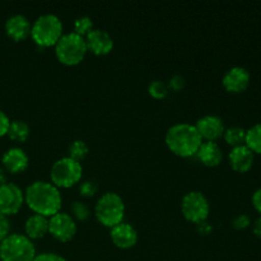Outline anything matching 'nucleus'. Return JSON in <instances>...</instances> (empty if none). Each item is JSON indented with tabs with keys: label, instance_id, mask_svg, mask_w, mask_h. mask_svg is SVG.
Returning <instances> with one entry per match:
<instances>
[{
	"label": "nucleus",
	"instance_id": "1",
	"mask_svg": "<svg viewBox=\"0 0 261 261\" xmlns=\"http://www.w3.org/2000/svg\"><path fill=\"white\" fill-rule=\"evenodd\" d=\"M24 201L35 214L53 217L61 208V194L53 184L46 181H36L31 184L24 193Z\"/></svg>",
	"mask_w": 261,
	"mask_h": 261
},
{
	"label": "nucleus",
	"instance_id": "2",
	"mask_svg": "<svg viewBox=\"0 0 261 261\" xmlns=\"http://www.w3.org/2000/svg\"><path fill=\"white\" fill-rule=\"evenodd\" d=\"M201 138L194 125L176 124L166 133V144L168 149L182 158L193 157L201 145Z\"/></svg>",
	"mask_w": 261,
	"mask_h": 261
},
{
	"label": "nucleus",
	"instance_id": "3",
	"mask_svg": "<svg viewBox=\"0 0 261 261\" xmlns=\"http://www.w3.org/2000/svg\"><path fill=\"white\" fill-rule=\"evenodd\" d=\"M31 36L41 47L55 46L63 36V23L55 14H42L32 24Z\"/></svg>",
	"mask_w": 261,
	"mask_h": 261
},
{
	"label": "nucleus",
	"instance_id": "4",
	"mask_svg": "<svg viewBox=\"0 0 261 261\" xmlns=\"http://www.w3.org/2000/svg\"><path fill=\"white\" fill-rule=\"evenodd\" d=\"M36 249L32 240L24 234L13 233L0 242V260L2 261H33Z\"/></svg>",
	"mask_w": 261,
	"mask_h": 261
},
{
	"label": "nucleus",
	"instance_id": "5",
	"mask_svg": "<svg viewBox=\"0 0 261 261\" xmlns=\"http://www.w3.org/2000/svg\"><path fill=\"white\" fill-rule=\"evenodd\" d=\"M86 40L76 33L70 32L61 36L55 45L56 58L61 64L68 66L76 65L84 59L87 54Z\"/></svg>",
	"mask_w": 261,
	"mask_h": 261
},
{
	"label": "nucleus",
	"instance_id": "6",
	"mask_svg": "<svg viewBox=\"0 0 261 261\" xmlns=\"http://www.w3.org/2000/svg\"><path fill=\"white\" fill-rule=\"evenodd\" d=\"M96 217L105 227L114 228L122 223L125 214L124 200L115 193H106L98 199L96 204Z\"/></svg>",
	"mask_w": 261,
	"mask_h": 261
},
{
	"label": "nucleus",
	"instance_id": "7",
	"mask_svg": "<svg viewBox=\"0 0 261 261\" xmlns=\"http://www.w3.org/2000/svg\"><path fill=\"white\" fill-rule=\"evenodd\" d=\"M83 168L76 161L69 157H64L56 161L51 167V181L56 188H71L78 184L82 178Z\"/></svg>",
	"mask_w": 261,
	"mask_h": 261
},
{
	"label": "nucleus",
	"instance_id": "8",
	"mask_svg": "<svg viewBox=\"0 0 261 261\" xmlns=\"http://www.w3.org/2000/svg\"><path fill=\"white\" fill-rule=\"evenodd\" d=\"M209 201L200 191H190L181 201V212L186 221L200 224L206 221L209 216Z\"/></svg>",
	"mask_w": 261,
	"mask_h": 261
},
{
	"label": "nucleus",
	"instance_id": "9",
	"mask_svg": "<svg viewBox=\"0 0 261 261\" xmlns=\"http://www.w3.org/2000/svg\"><path fill=\"white\" fill-rule=\"evenodd\" d=\"M24 203V194L15 184L7 182L0 186V213L13 216L18 213Z\"/></svg>",
	"mask_w": 261,
	"mask_h": 261
},
{
	"label": "nucleus",
	"instance_id": "10",
	"mask_svg": "<svg viewBox=\"0 0 261 261\" xmlns=\"http://www.w3.org/2000/svg\"><path fill=\"white\" fill-rule=\"evenodd\" d=\"M48 232L54 239L61 242H68L75 236L76 223L68 213H56L48 219Z\"/></svg>",
	"mask_w": 261,
	"mask_h": 261
},
{
	"label": "nucleus",
	"instance_id": "11",
	"mask_svg": "<svg viewBox=\"0 0 261 261\" xmlns=\"http://www.w3.org/2000/svg\"><path fill=\"white\" fill-rule=\"evenodd\" d=\"M199 135L201 139H205L206 142H216L224 134V124L223 120L216 115H206L198 120L195 125Z\"/></svg>",
	"mask_w": 261,
	"mask_h": 261
},
{
	"label": "nucleus",
	"instance_id": "12",
	"mask_svg": "<svg viewBox=\"0 0 261 261\" xmlns=\"http://www.w3.org/2000/svg\"><path fill=\"white\" fill-rule=\"evenodd\" d=\"M87 50L94 55H107L114 48V40L103 30H93L86 36Z\"/></svg>",
	"mask_w": 261,
	"mask_h": 261
},
{
	"label": "nucleus",
	"instance_id": "13",
	"mask_svg": "<svg viewBox=\"0 0 261 261\" xmlns=\"http://www.w3.org/2000/svg\"><path fill=\"white\" fill-rule=\"evenodd\" d=\"M222 83L231 93H241L249 87L250 73L242 66H234L224 74Z\"/></svg>",
	"mask_w": 261,
	"mask_h": 261
},
{
	"label": "nucleus",
	"instance_id": "14",
	"mask_svg": "<svg viewBox=\"0 0 261 261\" xmlns=\"http://www.w3.org/2000/svg\"><path fill=\"white\" fill-rule=\"evenodd\" d=\"M28 162H30L28 155L22 148H10L3 154L2 158L3 168L7 171V173L9 172L13 175L25 171V168L28 167Z\"/></svg>",
	"mask_w": 261,
	"mask_h": 261
},
{
	"label": "nucleus",
	"instance_id": "15",
	"mask_svg": "<svg viewBox=\"0 0 261 261\" xmlns=\"http://www.w3.org/2000/svg\"><path fill=\"white\" fill-rule=\"evenodd\" d=\"M111 240L116 247L127 250L135 246L138 242V233L132 224L122 222L111 229Z\"/></svg>",
	"mask_w": 261,
	"mask_h": 261
},
{
	"label": "nucleus",
	"instance_id": "16",
	"mask_svg": "<svg viewBox=\"0 0 261 261\" xmlns=\"http://www.w3.org/2000/svg\"><path fill=\"white\" fill-rule=\"evenodd\" d=\"M229 165L232 170L239 173H245L251 170L254 165V153L246 147V145H240V147L232 148L228 155Z\"/></svg>",
	"mask_w": 261,
	"mask_h": 261
},
{
	"label": "nucleus",
	"instance_id": "17",
	"mask_svg": "<svg viewBox=\"0 0 261 261\" xmlns=\"http://www.w3.org/2000/svg\"><path fill=\"white\" fill-rule=\"evenodd\" d=\"M31 28L32 25L30 20L22 14L12 15L5 22V32L14 41H22L27 38L31 35Z\"/></svg>",
	"mask_w": 261,
	"mask_h": 261
},
{
	"label": "nucleus",
	"instance_id": "18",
	"mask_svg": "<svg viewBox=\"0 0 261 261\" xmlns=\"http://www.w3.org/2000/svg\"><path fill=\"white\" fill-rule=\"evenodd\" d=\"M196 155L206 167H217L223 160V153L216 142L201 143Z\"/></svg>",
	"mask_w": 261,
	"mask_h": 261
},
{
	"label": "nucleus",
	"instance_id": "19",
	"mask_svg": "<svg viewBox=\"0 0 261 261\" xmlns=\"http://www.w3.org/2000/svg\"><path fill=\"white\" fill-rule=\"evenodd\" d=\"M24 232L30 240L42 239L48 232V219L40 214H33L25 221Z\"/></svg>",
	"mask_w": 261,
	"mask_h": 261
},
{
	"label": "nucleus",
	"instance_id": "20",
	"mask_svg": "<svg viewBox=\"0 0 261 261\" xmlns=\"http://www.w3.org/2000/svg\"><path fill=\"white\" fill-rule=\"evenodd\" d=\"M7 135L10 140L17 143H23L30 137V126L22 120H14L10 121L9 127H8Z\"/></svg>",
	"mask_w": 261,
	"mask_h": 261
},
{
	"label": "nucleus",
	"instance_id": "21",
	"mask_svg": "<svg viewBox=\"0 0 261 261\" xmlns=\"http://www.w3.org/2000/svg\"><path fill=\"white\" fill-rule=\"evenodd\" d=\"M245 145L251 150L252 153L261 154V124L254 125L246 132L245 138Z\"/></svg>",
	"mask_w": 261,
	"mask_h": 261
},
{
	"label": "nucleus",
	"instance_id": "22",
	"mask_svg": "<svg viewBox=\"0 0 261 261\" xmlns=\"http://www.w3.org/2000/svg\"><path fill=\"white\" fill-rule=\"evenodd\" d=\"M224 140L227 142V144H229L231 147L236 148L240 145H244L245 138H246V130L241 126H232L228 127L227 130H224Z\"/></svg>",
	"mask_w": 261,
	"mask_h": 261
},
{
	"label": "nucleus",
	"instance_id": "23",
	"mask_svg": "<svg viewBox=\"0 0 261 261\" xmlns=\"http://www.w3.org/2000/svg\"><path fill=\"white\" fill-rule=\"evenodd\" d=\"M88 154V147L83 140H74L69 147V158L81 163Z\"/></svg>",
	"mask_w": 261,
	"mask_h": 261
},
{
	"label": "nucleus",
	"instance_id": "24",
	"mask_svg": "<svg viewBox=\"0 0 261 261\" xmlns=\"http://www.w3.org/2000/svg\"><path fill=\"white\" fill-rule=\"evenodd\" d=\"M93 30V20L89 17H79L74 22V33L82 36V37L87 36Z\"/></svg>",
	"mask_w": 261,
	"mask_h": 261
},
{
	"label": "nucleus",
	"instance_id": "25",
	"mask_svg": "<svg viewBox=\"0 0 261 261\" xmlns=\"http://www.w3.org/2000/svg\"><path fill=\"white\" fill-rule=\"evenodd\" d=\"M148 92L153 98L162 99L168 94V87L162 81H153L148 87Z\"/></svg>",
	"mask_w": 261,
	"mask_h": 261
},
{
	"label": "nucleus",
	"instance_id": "26",
	"mask_svg": "<svg viewBox=\"0 0 261 261\" xmlns=\"http://www.w3.org/2000/svg\"><path fill=\"white\" fill-rule=\"evenodd\" d=\"M71 213H73L74 218L78 219V221L81 222H84L88 219L89 209L88 206L84 203H82V201H74V203L71 204Z\"/></svg>",
	"mask_w": 261,
	"mask_h": 261
},
{
	"label": "nucleus",
	"instance_id": "27",
	"mask_svg": "<svg viewBox=\"0 0 261 261\" xmlns=\"http://www.w3.org/2000/svg\"><path fill=\"white\" fill-rule=\"evenodd\" d=\"M98 190V186L96 185L94 181H84L81 186H79V193L83 196H93Z\"/></svg>",
	"mask_w": 261,
	"mask_h": 261
},
{
	"label": "nucleus",
	"instance_id": "28",
	"mask_svg": "<svg viewBox=\"0 0 261 261\" xmlns=\"http://www.w3.org/2000/svg\"><path fill=\"white\" fill-rule=\"evenodd\" d=\"M250 223H251V222H250V218L247 216H245V214H240V216H237L236 218L232 221L233 228L239 229V231L247 228V227L250 226Z\"/></svg>",
	"mask_w": 261,
	"mask_h": 261
},
{
	"label": "nucleus",
	"instance_id": "29",
	"mask_svg": "<svg viewBox=\"0 0 261 261\" xmlns=\"http://www.w3.org/2000/svg\"><path fill=\"white\" fill-rule=\"evenodd\" d=\"M9 231H10L9 219H8L7 216L0 213V242H2L5 237L9 236Z\"/></svg>",
	"mask_w": 261,
	"mask_h": 261
},
{
	"label": "nucleus",
	"instance_id": "30",
	"mask_svg": "<svg viewBox=\"0 0 261 261\" xmlns=\"http://www.w3.org/2000/svg\"><path fill=\"white\" fill-rule=\"evenodd\" d=\"M33 261H66L63 256L58 254H53V252H43V254L36 255Z\"/></svg>",
	"mask_w": 261,
	"mask_h": 261
},
{
	"label": "nucleus",
	"instance_id": "31",
	"mask_svg": "<svg viewBox=\"0 0 261 261\" xmlns=\"http://www.w3.org/2000/svg\"><path fill=\"white\" fill-rule=\"evenodd\" d=\"M185 87V78L182 75H173L170 81V88L172 91H181Z\"/></svg>",
	"mask_w": 261,
	"mask_h": 261
},
{
	"label": "nucleus",
	"instance_id": "32",
	"mask_svg": "<svg viewBox=\"0 0 261 261\" xmlns=\"http://www.w3.org/2000/svg\"><path fill=\"white\" fill-rule=\"evenodd\" d=\"M9 124H10L9 117L5 115V112H3L2 110H0V138L4 137V135H7Z\"/></svg>",
	"mask_w": 261,
	"mask_h": 261
},
{
	"label": "nucleus",
	"instance_id": "33",
	"mask_svg": "<svg viewBox=\"0 0 261 261\" xmlns=\"http://www.w3.org/2000/svg\"><path fill=\"white\" fill-rule=\"evenodd\" d=\"M252 205H254L255 211L261 216V189L255 191L252 195Z\"/></svg>",
	"mask_w": 261,
	"mask_h": 261
},
{
	"label": "nucleus",
	"instance_id": "34",
	"mask_svg": "<svg viewBox=\"0 0 261 261\" xmlns=\"http://www.w3.org/2000/svg\"><path fill=\"white\" fill-rule=\"evenodd\" d=\"M252 232H254V234L257 239H261V217L255 221L254 227H252Z\"/></svg>",
	"mask_w": 261,
	"mask_h": 261
},
{
	"label": "nucleus",
	"instance_id": "35",
	"mask_svg": "<svg viewBox=\"0 0 261 261\" xmlns=\"http://www.w3.org/2000/svg\"><path fill=\"white\" fill-rule=\"evenodd\" d=\"M198 228H199V231H200L203 234H208L209 232L212 231V227L209 226L208 223H205V222H203V223L198 224Z\"/></svg>",
	"mask_w": 261,
	"mask_h": 261
},
{
	"label": "nucleus",
	"instance_id": "36",
	"mask_svg": "<svg viewBox=\"0 0 261 261\" xmlns=\"http://www.w3.org/2000/svg\"><path fill=\"white\" fill-rule=\"evenodd\" d=\"M8 182V176L7 171L4 168H0V186L4 185V184Z\"/></svg>",
	"mask_w": 261,
	"mask_h": 261
}]
</instances>
